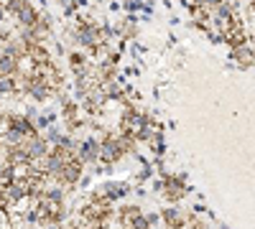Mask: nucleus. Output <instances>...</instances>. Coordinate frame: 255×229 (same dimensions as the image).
Here are the masks:
<instances>
[{"label":"nucleus","instance_id":"9b49d317","mask_svg":"<svg viewBox=\"0 0 255 229\" xmlns=\"http://www.w3.org/2000/svg\"><path fill=\"white\" fill-rule=\"evenodd\" d=\"M38 18H41V10L31 3L28 8H23V10L15 15V23H18V28H33L38 23Z\"/></svg>","mask_w":255,"mask_h":229},{"label":"nucleus","instance_id":"f8f14e48","mask_svg":"<svg viewBox=\"0 0 255 229\" xmlns=\"http://www.w3.org/2000/svg\"><path fill=\"white\" fill-rule=\"evenodd\" d=\"M143 214V209H140V206L138 204H123L120 206V209L115 212V217H118V224L123 227V224H130L133 219H138Z\"/></svg>","mask_w":255,"mask_h":229},{"label":"nucleus","instance_id":"393cba45","mask_svg":"<svg viewBox=\"0 0 255 229\" xmlns=\"http://www.w3.org/2000/svg\"><path fill=\"white\" fill-rule=\"evenodd\" d=\"M54 54H56V56H64V46H61V44H54Z\"/></svg>","mask_w":255,"mask_h":229},{"label":"nucleus","instance_id":"f257e3e1","mask_svg":"<svg viewBox=\"0 0 255 229\" xmlns=\"http://www.w3.org/2000/svg\"><path fill=\"white\" fill-rule=\"evenodd\" d=\"M163 199L168 201V204H179L186 194H189V183H186V178L179 173V176H174V173H166L163 178Z\"/></svg>","mask_w":255,"mask_h":229},{"label":"nucleus","instance_id":"bb28decb","mask_svg":"<svg viewBox=\"0 0 255 229\" xmlns=\"http://www.w3.org/2000/svg\"><path fill=\"white\" fill-rule=\"evenodd\" d=\"M0 102H3V94H0Z\"/></svg>","mask_w":255,"mask_h":229},{"label":"nucleus","instance_id":"4468645a","mask_svg":"<svg viewBox=\"0 0 255 229\" xmlns=\"http://www.w3.org/2000/svg\"><path fill=\"white\" fill-rule=\"evenodd\" d=\"M28 56L36 61V67L54 61V59H51V49H49L46 44H33V46H28Z\"/></svg>","mask_w":255,"mask_h":229},{"label":"nucleus","instance_id":"aec40b11","mask_svg":"<svg viewBox=\"0 0 255 229\" xmlns=\"http://www.w3.org/2000/svg\"><path fill=\"white\" fill-rule=\"evenodd\" d=\"M0 94L3 97H15V79L13 76H0Z\"/></svg>","mask_w":255,"mask_h":229},{"label":"nucleus","instance_id":"7ed1b4c3","mask_svg":"<svg viewBox=\"0 0 255 229\" xmlns=\"http://www.w3.org/2000/svg\"><path fill=\"white\" fill-rule=\"evenodd\" d=\"M84 176V163L74 155L69 163H64V168H61V173L54 178L59 186H67V189H74V186L79 183V178Z\"/></svg>","mask_w":255,"mask_h":229},{"label":"nucleus","instance_id":"6ab92c4d","mask_svg":"<svg viewBox=\"0 0 255 229\" xmlns=\"http://www.w3.org/2000/svg\"><path fill=\"white\" fill-rule=\"evenodd\" d=\"M67 61H69L72 72H74V69H82V67H87V64H90V59L84 56V54H79V51H69V54H67Z\"/></svg>","mask_w":255,"mask_h":229},{"label":"nucleus","instance_id":"423d86ee","mask_svg":"<svg viewBox=\"0 0 255 229\" xmlns=\"http://www.w3.org/2000/svg\"><path fill=\"white\" fill-rule=\"evenodd\" d=\"M77 158H79L84 165H95V163H100V140H97L95 135L84 138V140L79 143V148H77Z\"/></svg>","mask_w":255,"mask_h":229},{"label":"nucleus","instance_id":"dca6fc26","mask_svg":"<svg viewBox=\"0 0 255 229\" xmlns=\"http://www.w3.org/2000/svg\"><path fill=\"white\" fill-rule=\"evenodd\" d=\"M15 74H18V61L0 54V76H15Z\"/></svg>","mask_w":255,"mask_h":229},{"label":"nucleus","instance_id":"f03ea898","mask_svg":"<svg viewBox=\"0 0 255 229\" xmlns=\"http://www.w3.org/2000/svg\"><path fill=\"white\" fill-rule=\"evenodd\" d=\"M123 155H125V153H123V148H120L118 133H105V138L100 140V163L115 165Z\"/></svg>","mask_w":255,"mask_h":229},{"label":"nucleus","instance_id":"412c9836","mask_svg":"<svg viewBox=\"0 0 255 229\" xmlns=\"http://www.w3.org/2000/svg\"><path fill=\"white\" fill-rule=\"evenodd\" d=\"M61 135H64V130L59 128V125H56V122H54V125H49V128L44 130V138L49 140V145H56Z\"/></svg>","mask_w":255,"mask_h":229},{"label":"nucleus","instance_id":"a878e982","mask_svg":"<svg viewBox=\"0 0 255 229\" xmlns=\"http://www.w3.org/2000/svg\"><path fill=\"white\" fill-rule=\"evenodd\" d=\"M220 229H227V227H225V224H220Z\"/></svg>","mask_w":255,"mask_h":229},{"label":"nucleus","instance_id":"1a4fd4ad","mask_svg":"<svg viewBox=\"0 0 255 229\" xmlns=\"http://www.w3.org/2000/svg\"><path fill=\"white\" fill-rule=\"evenodd\" d=\"M8 130H15L20 135H36V125L31 117H26V112H8Z\"/></svg>","mask_w":255,"mask_h":229},{"label":"nucleus","instance_id":"5701e85b","mask_svg":"<svg viewBox=\"0 0 255 229\" xmlns=\"http://www.w3.org/2000/svg\"><path fill=\"white\" fill-rule=\"evenodd\" d=\"M145 219H148V224H151V227H156V224L161 222V212H148Z\"/></svg>","mask_w":255,"mask_h":229},{"label":"nucleus","instance_id":"20e7f679","mask_svg":"<svg viewBox=\"0 0 255 229\" xmlns=\"http://www.w3.org/2000/svg\"><path fill=\"white\" fill-rule=\"evenodd\" d=\"M230 61L235 64V69H243V72H248V69H253L255 67V49L248 44H238V46H232L230 49Z\"/></svg>","mask_w":255,"mask_h":229},{"label":"nucleus","instance_id":"4be33fe9","mask_svg":"<svg viewBox=\"0 0 255 229\" xmlns=\"http://www.w3.org/2000/svg\"><path fill=\"white\" fill-rule=\"evenodd\" d=\"M220 3H225V0H197V8H207V10H212V8H217Z\"/></svg>","mask_w":255,"mask_h":229},{"label":"nucleus","instance_id":"ddd939ff","mask_svg":"<svg viewBox=\"0 0 255 229\" xmlns=\"http://www.w3.org/2000/svg\"><path fill=\"white\" fill-rule=\"evenodd\" d=\"M113 31H115L118 36L128 38V41H133V38L138 36V26H135V20H133V18H123V20H118V23L113 26Z\"/></svg>","mask_w":255,"mask_h":229},{"label":"nucleus","instance_id":"2eb2a0df","mask_svg":"<svg viewBox=\"0 0 255 229\" xmlns=\"http://www.w3.org/2000/svg\"><path fill=\"white\" fill-rule=\"evenodd\" d=\"M61 117H64V122H74V120H79L82 115H79V102L77 99H69L67 105H61V112H59Z\"/></svg>","mask_w":255,"mask_h":229},{"label":"nucleus","instance_id":"0eeeda50","mask_svg":"<svg viewBox=\"0 0 255 229\" xmlns=\"http://www.w3.org/2000/svg\"><path fill=\"white\" fill-rule=\"evenodd\" d=\"M189 217L191 214H184L176 204H168L166 209L161 212V222L166 224V229H184L189 224Z\"/></svg>","mask_w":255,"mask_h":229},{"label":"nucleus","instance_id":"39448f33","mask_svg":"<svg viewBox=\"0 0 255 229\" xmlns=\"http://www.w3.org/2000/svg\"><path fill=\"white\" fill-rule=\"evenodd\" d=\"M18 148H23L26 155L33 160V158H41V155H49L51 145H49V140L44 138V133H36V135H26V140L20 143Z\"/></svg>","mask_w":255,"mask_h":229},{"label":"nucleus","instance_id":"f3484780","mask_svg":"<svg viewBox=\"0 0 255 229\" xmlns=\"http://www.w3.org/2000/svg\"><path fill=\"white\" fill-rule=\"evenodd\" d=\"M3 5H5V13H8L10 18H15L23 8H28V5H31V0H5Z\"/></svg>","mask_w":255,"mask_h":229},{"label":"nucleus","instance_id":"b1692460","mask_svg":"<svg viewBox=\"0 0 255 229\" xmlns=\"http://www.w3.org/2000/svg\"><path fill=\"white\" fill-rule=\"evenodd\" d=\"M227 3H232V5H235V8L240 10V8H243V5L248 3V0H227Z\"/></svg>","mask_w":255,"mask_h":229},{"label":"nucleus","instance_id":"a211bd4d","mask_svg":"<svg viewBox=\"0 0 255 229\" xmlns=\"http://www.w3.org/2000/svg\"><path fill=\"white\" fill-rule=\"evenodd\" d=\"M151 151H153V155H156V158H161V155L166 153V138H163V133H161V130H156V133H153Z\"/></svg>","mask_w":255,"mask_h":229},{"label":"nucleus","instance_id":"9d476101","mask_svg":"<svg viewBox=\"0 0 255 229\" xmlns=\"http://www.w3.org/2000/svg\"><path fill=\"white\" fill-rule=\"evenodd\" d=\"M3 56H10L13 61H20L23 56H28V46L18 36H13L8 44H3Z\"/></svg>","mask_w":255,"mask_h":229},{"label":"nucleus","instance_id":"6e6552de","mask_svg":"<svg viewBox=\"0 0 255 229\" xmlns=\"http://www.w3.org/2000/svg\"><path fill=\"white\" fill-rule=\"evenodd\" d=\"M97 191L113 204V201H120L125 196H130V183H125V181H105Z\"/></svg>","mask_w":255,"mask_h":229}]
</instances>
